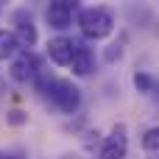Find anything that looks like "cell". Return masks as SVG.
<instances>
[{"mask_svg":"<svg viewBox=\"0 0 159 159\" xmlns=\"http://www.w3.org/2000/svg\"><path fill=\"white\" fill-rule=\"evenodd\" d=\"M154 159H159V154H157V157H154Z\"/></svg>","mask_w":159,"mask_h":159,"instance_id":"16","label":"cell"},{"mask_svg":"<svg viewBox=\"0 0 159 159\" xmlns=\"http://www.w3.org/2000/svg\"><path fill=\"white\" fill-rule=\"evenodd\" d=\"M11 78L17 84H28V81H36L39 78V59L31 53V50H20L14 59H11Z\"/></svg>","mask_w":159,"mask_h":159,"instance_id":"5","label":"cell"},{"mask_svg":"<svg viewBox=\"0 0 159 159\" xmlns=\"http://www.w3.org/2000/svg\"><path fill=\"white\" fill-rule=\"evenodd\" d=\"M11 22H14V36H17V42H20V48L22 50H31L36 42H39V34H36V25H34V17H31V11L28 8H17L14 14H11Z\"/></svg>","mask_w":159,"mask_h":159,"instance_id":"3","label":"cell"},{"mask_svg":"<svg viewBox=\"0 0 159 159\" xmlns=\"http://www.w3.org/2000/svg\"><path fill=\"white\" fill-rule=\"evenodd\" d=\"M48 56L53 64L59 67H70V59H73V39L67 36H53L48 42Z\"/></svg>","mask_w":159,"mask_h":159,"instance_id":"8","label":"cell"},{"mask_svg":"<svg viewBox=\"0 0 159 159\" xmlns=\"http://www.w3.org/2000/svg\"><path fill=\"white\" fill-rule=\"evenodd\" d=\"M154 75H148V73H134V89L137 92H143V95H151V89H154Z\"/></svg>","mask_w":159,"mask_h":159,"instance_id":"10","label":"cell"},{"mask_svg":"<svg viewBox=\"0 0 159 159\" xmlns=\"http://www.w3.org/2000/svg\"><path fill=\"white\" fill-rule=\"evenodd\" d=\"M20 50H22V48H20L17 36H14L11 31L0 28V59H3V61H6V59H14V56H17Z\"/></svg>","mask_w":159,"mask_h":159,"instance_id":"9","label":"cell"},{"mask_svg":"<svg viewBox=\"0 0 159 159\" xmlns=\"http://www.w3.org/2000/svg\"><path fill=\"white\" fill-rule=\"evenodd\" d=\"M36 87H39V92H42L45 98H50L53 106L61 109L64 115H73V112L81 106V89H78L70 78H48V75L39 73Z\"/></svg>","mask_w":159,"mask_h":159,"instance_id":"1","label":"cell"},{"mask_svg":"<svg viewBox=\"0 0 159 159\" xmlns=\"http://www.w3.org/2000/svg\"><path fill=\"white\" fill-rule=\"evenodd\" d=\"M120 56H123V42H115V45H109V48H106V53H103V59H106L109 64H112V61H117Z\"/></svg>","mask_w":159,"mask_h":159,"instance_id":"13","label":"cell"},{"mask_svg":"<svg viewBox=\"0 0 159 159\" xmlns=\"http://www.w3.org/2000/svg\"><path fill=\"white\" fill-rule=\"evenodd\" d=\"M78 28H81L84 39L98 42V39H106L115 31V17L103 6H92V8H84L78 14Z\"/></svg>","mask_w":159,"mask_h":159,"instance_id":"2","label":"cell"},{"mask_svg":"<svg viewBox=\"0 0 159 159\" xmlns=\"http://www.w3.org/2000/svg\"><path fill=\"white\" fill-rule=\"evenodd\" d=\"M143 148H145L148 154H159V126H154V129L145 131V137H143Z\"/></svg>","mask_w":159,"mask_h":159,"instance_id":"11","label":"cell"},{"mask_svg":"<svg viewBox=\"0 0 159 159\" xmlns=\"http://www.w3.org/2000/svg\"><path fill=\"white\" fill-rule=\"evenodd\" d=\"M0 159H25L22 151H6V154H0Z\"/></svg>","mask_w":159,"mask_h":159,"instance_id":"14","label":"cell"},{"mask_svg":"<svg viewBox=\"0 0 159 159\" xmlns=\"http://www.w3.org/2000/svg\"><path fill=\"white\" fill-rule=\"evenodd\" d=\"M151 95H154V98H157V101H159V78H157V81H154V89H151Z\"/></svg>","mask_w":159,"mask_h":159,"instance_id":"15","label":"cell"},{"mask_svg":"<svg viewBox=\"0 0 159 159\" xmlns=\"http://www.w3.org/2000/svg\"><path fill=\"white\" fill-rule=\"evenodd\" d=\"M73 11H75V6L70 0H53L48 6V25L56 31H67L73 25Z\"/></svg>","mask_w":159,"mask_h":159,"instance_id":"7","label":"cell"},{"mask_svg":"<svg viewBox=\"0 0 159 159\" xmlns=\"http://www.w3.org/2000/svg\"><path fill=\"white\" fill-rule=\"evenodd\" d=\"M126 154H129V129L123 123H117V126H112L109 137L103 140L98 159H126Z\"/></svg>","mask_w":159,"mask_h":159,"instance_id":"4","label":"cell"},{"mask_svg":"<svg viewBox=\"0 0 159 159\" xmlns=\"http://www.w3.org/2000/svg\"><path fill=\"white\" fill-rule=\"evenodd\" d=\"M70 67H73V73L81 75V78L95 70V53H92V48H89L87 42L73 39V59H70Z\"/></svg>","mask_w":159,"mask_h":159,"instance_id":"6","label":"cell"},{"mask_svg":"<svg viewBox=\"0 0 159 159\" xmlns=\"http://www.w3.org/2000/svg\"><path fill=\"white\" fill-rule=\"evenodd\" d=\"M6 120H8L11 126H25V123H28V112H22V109H11V112L6 115Z\"/></svg>","mask_w":159,"mask_h":159,"instance_id":"12","label":"cell"}]
</instances>
